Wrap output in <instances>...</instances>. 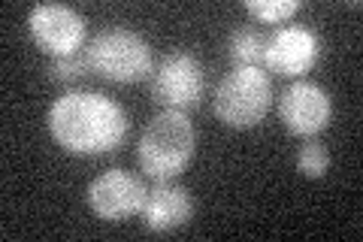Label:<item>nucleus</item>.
Listing matches in <instances>:
<instances>
[{"instance_id": "5", "label": "nucleus", "mask_w": 363, "mask_h": 242, "mask_svg": "<svg viewBox=\"0 0 363 242\" xmlns=\"http://www.w3.org/2000/svg\"><path fill=\"white\" fill-rule=\"evenodd\" d=\"M203 91H206L203 64L185 49L164 55L157 70L152 73V97L164 109H176V112L194 109L200 106Z\"/></svg>"}, {"instance_id": "11", "label": "nucleus", "mask_w": 363, "mask_h": 242, "mask_svg": "<svg viewBox=\"0 0 363 242\" xmlns=\"http://www.w3.org/2000/svg\"><path fill=\"white\" fill-rule=\"evenodd\" d=\"M267 37L257 28H236L227 40V52L236 61V67H260L264 64Z\"/></svg>"}, {"instance_id": "7", "label": "nucleus", "mask_w": 363, "mask_h": 242, "mask_svg": "<svg viewBox=\"0 0 363 242\" xmlns=\"http://www.w3.org/2000/svg\"><path fill=\"white\" fill-rule=\"evenodd\" d=\"M145 197H149L145 182L118 167L100 172L88 185V206L104 221H124L130 215H140Z\"/></svg>"}, {"instance_id": "3", "label": "nucleus", "mask_w": 363, "mask_h": 242, "mask_svg": "<svg viewBox=\"0 0 363 242\" xmlns=\"http://www.w3.org/2000/svg\"><path fill=\"white\" fill-rule=\"evenodd\" d=\"M85 57L91 73L109 79L118 85L143 82L155 73V57L152 49L140 33L128 28H109L100 31L94 40L85 45Z\"/></svg>"}, {"instance_id": "14", "label": "nucleus", "mask_w": 363, "mask_h": 242, "mask_svg": "<svg viewBox=\"0 0 363 242\" xmlns=\"http://www.w3.org/2000/svg\"><path fill=\"white\" fill-rule=\"evenodd\" d=\"M88 70H91V67H88L85 49L76 52V55L52 57V61H49V73H52V79H58V82H76V79H82Z\"/></svg>"}, {"instance_id": "4", "label": "nucleus", "mask_w": 363, "mask_h": 242, "mask_svg": "<svg viewBox=\"0 0 363 242\" xmlns=\"http://www.w3.org/2000/svg\"><path fill=\"white\" fill-rule=\"evenodd\" d=\"M215 115L227 128L245 131L264 121L272 106V82L260 67H233L215 88Z\"/></svg>"}, {"instance_id": "1", "label": "nucleus", "mask_w": 363, "mask_h": 242, "mask_svg": "<svg viewBox=\"0 0 363 242\" xmlns=\"http://www.w3.org/2000/svg\"><path fill=\"white\" fill-rule=\"evenodd\" d=\"M52 140L64 152L97 158L116 152L128 136V112L100 91H67L49 109Z\"/></svg>"}, {"instance_id": "12", "label": "nucleus", "mask_w": 363, "mask_h": 242, "mask_svg": "<svg viewBox=\"0 0 363 242\" xmlns=\"http://www.w3.org/2000/svg\"><path fill=\"white\" fill-rule=\"evenodd\" d=\"M245 9L264 25H279L300 9V0H245Z\"/></svg>"}, {"instance_id": "9", "label": "nucleus", "mask_w": 363, "mask_h": 242, "mask_svg": "<svg viewBox=\"0 0 363 242\" xmlns=\"http://www.w3.org/2000/svg\"><path fill=\"white\" fill-rule=\"evenodd\" d=\"M318 52H321V40H318L315 31L303 28V25H288V28L272 31L267 37L264 67L269 73L297 79L315 67Z\"/></svg>"}, {"instance_id": "2", "label": "nucleus", "mask_w": 363, "mask_h": 242, "mask_svg": "<svg viewBox=\"0 0 363 242\" xmlns=\"http://www.w3.org/2000/svg\"><path fill=\"white\" fill-rule=\"evenodd\" d=\"M194 145H197V133L194 124L188 121V115L176 109H164L145 124L140 145H136V160H140V170L149 179L169 182L191 164Z\"/></svg>"}, {"instance_id": "13", "label": "nucleus", "mask_w": 363, "mask_h": 242, "mask_svg": "<svg viewBox=\"0 0 363 242\" xmlns=\"http://www.w3.org/2000/svg\"><path fill=\"white\" fill-rule=\"evenodd\" d=\"M297 170L303 172V176H309V179L327 176V170H330V155H327V148L318 143V140H309L306 145H300V152H297Z\"/></svg>"}, {"instance_id": "8", "label": "nucleus", "mask_w": 363, "mask_h": 242, "mask_svg": "<svg viewBox=\"0 0 363 242\" xmlns=\"http://www.w3.org/2000/svg\"><path fill=\"white\" fill-rule=\"evenodd\" d=\"M279 115L285 121V128L294 136H315L321 133L333 119V100L330 94L315 85L297 79L294 85H288L279 97Z\"/></svg>"}, {"instance_id": "6", "label": "nucleus", "mask_w": 363, "mask_h": 242, "mask_svg": "<svg viewBox=\"0 0 363 242\" xmlns=\"http://www.w3.org/2000/svg\"><path fill=\"white\" fill-rule=\"evenodd\" d=\"M30 37L49 57H67L82 52L88 21L64 4H40L28 16Z\"/></svg>"}, {"instance_id": "10", "label": "nucleus", "mask_w": 363, "mask_h": 242, "mask_svg": "<svg viewBox=\"0 0 363 242\" xmlns=\"http://www.w3.org/2000/svg\"><path fill=\"white\" fill-rule=\"evenodd\" d=\"M140 215H143L145 227L155 230V233H169V230H176V227L191 221L194 203H191V194L182 185L157 182V185L149 191V197H145Z\"/></svg>"}]
</instances>
